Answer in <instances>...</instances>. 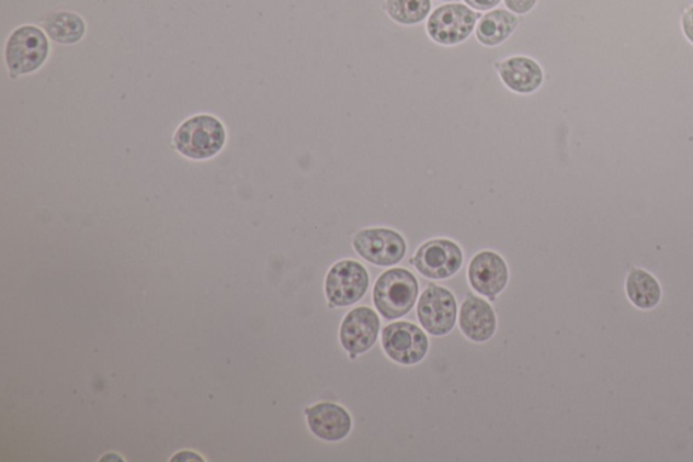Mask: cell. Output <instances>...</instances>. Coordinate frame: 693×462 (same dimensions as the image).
Masks as SVG:
<instances>
[{"mask_svg":"<svg viewBox=\"0 0 693 462\" xmlns=\"http://www.w3.org/2000/svg\"><path fill=\"white\" fill-rule=\"evenodd\" d=\"M305 413L311 432L321 440L337 442L350 435L352 426L350 414L338 404H316Z\"/></svg>","mask_w":693,"mask_h":462,"instance_id":"obj_12","label":"cell"},{"mask_svg":"<svg viewBox=\"0 0 693 462\" xmlns=\"http://www.w3.org/2000/svg\"><path fill=\"white\" fill-rule=\"evenodd\" d=\"M518 16L508 10H493L485 14L476 27L479 43L498 46L505 42L518 27Z\"/></svg>","mask_w":693,"mask_h":462,"instance_id":"obj_15","label":"cell"},{"mask_svg":"<svg viewBox=\"0 0 693 462\" xmlns=\"http://www.w3.org/2000/svg\"><path fill=\"white\" fill-rule=\"evenodd\" d=\"M354 248L367 262L393 266L401 261L407 243L396 230L386 228L363 229L354 238Z\"/></svg>","mask_w":693,"mask_h":462,"instance_id":"obj_6","label":"cell"},{"mask_svg":"<svg viewBox=\"0 0 693 462\" xmlns=\"http://www.w3.org/2000/svg\"><path fill=\"white\" fill-rule=\"evenodd\" d=\"M418 280L411 271L391 269L385 271L375 284L373 298L375 307L385 319H398L411 312L418 300Z\"/></svg>","mask_w":693,"mask_h":462,"instance_id":"obj_1","label":"cell"},{"mask_svg":"<svg viewBox=\"0 0 693 462\" xmlns=\"http://www.w3.org/2000/svg\"><path fill=\"white\" fill-rule=\"evenodd\" d=\"M461 330L475 342H487L496 331V315L492 307L482 298L467 296L462 304Z\"/></svg>","mask_w":693,"mask_h":462,"instance_id":"obj_13","label":"cell"},{"mask_svg":"<svg viewBox=\"0 0 693 462\" xmlns=\"http://www.w3.org/2000/svg\"><path fill=\"white\" fill-rule=\"evenodd\" d=\"M46 33L57 43L73 44L84 36L86 26L79 15L57 13L45 22Z\"/></svg>","mask_w":693,"mask_h":462,"instance_id":"obj_17","label":"cell"},{"mask_svg":"<svg viewBox=\"0 0 693 462\" xmlns=\"http://www.w3.org/2000/svg\"><path fill=\"white\" fill-rule=\"evenodd\" d=\"M499 71L502 82L520 94H531L538 90L543 82L541 66L530 57H511L501 63Z\"/></svg>","mask_w":693,"mask_h":462,"instance_id":"obj_14","label":"cell"},{"mask_svg":"<svg viewBox=\"0 0 693 462\" xmlns=\"http://www.w3.org/2000/svg\"><path fill=\"white\" fill-rule=\"evenodd\" d=\"M477 20L478 14L469 5L444 4L430 15L429 22H427V32L438 44H461L470 37Z\"/></svg>","mask_w":693,"mask_h":462,"instance_id":"obj_4","label":"cell"},{"mask_svg":"<svg viewBox=\"0 0 693 462\" xmlns=\"http://www.w3.org/2000/svg\"><path fill=\"white\" fill-rule=\"evenodd\" d=\"M464 2L472 9L478 11H488L496 8V5L501 2V0H464Z\"/></svg>","mask_w":693,"mask_h":462,"instance_id":"obj_21","label":"cell"},{"mask_svg":"<svg viewBox=\"0 0 693 462\" xmlns=\"http://www.w3.org/2000/svg\"><path fill=\"white\" fill-rule=\"evenodd\" d=\"M421 326L432 335L442 337L453 330L456 322V302L447 289L431 285L421 294L418 305Z\"/></svg>","mask_w":693,"mask_h":462,"instance_id":"obj_9","label":"cell"},{"mask_svg":"<svg viewBox=\"0 0 693 462\" xmlns=\"http://www.w3.org/2000/svg\"><path fill=\"white\" fill-rule=\"evenodd\" d=\"M179 153L186 158L204 160L221 151L225 129L212 115H196L181 125L173 138Z\"/></svg>","mask_w":693,"mask_h":462,"instance_id":"obj_2","label":"cell"},{"mask_svg":"<svg viewBox=\"0 0 693 462\" xmlns=\"http://www.w3.org/2000/svg\"><path fill=\"white\" fill-rule=\"evenodd\" d=\"M383 345L386 354L401 365H414L429 351V338L412 323H393L385 328Z\"/></svg>","mask_w":693,"mask_h":462,"instance_id":"obj_7","label":"cell"},{"mask_svg":"<svg viewBox=\"0 0 693 462\" xmlns=\"http://www.w3.org/2000/svg\"><path fill=\"white\" fill-rule=\"evenodd\" d=\"M681 29L686 40L693 45V5H690L681 16Z\"/></svg>","mask_w":693,"mask_h":462,"instance_id":"obj_20","label":"cell"},{"mask_svg":"<svg viewBox=\"0 0 693 462\" xmlns=\"http://www.w3.org/2000/svg\"><path fill=\"white\" fill-rule=\"evenodd\" d=\"M442 2H454V0H442Z\"/></svg>","mask_w":693,"mask_h":462,"instance_id":"obj_22","label":"cell"},{"mask_svg":"<svg viewBox=\"0 0 693 462\" xmlns=\"http://www.w3.org/2000/svg\"><path fill=\"white\" fill-rule=\"evenodd\" d=\"M464 256L454 241L435 239L419 248L413 263L420 274L431 280H446L458 273Z\"/></svg>","mask_w":693,"mask_h":462,"instance_id":"obj_8","label":"cell"},{"mask_svg":"<svg viewBox=\"0 0 693 462\" xmlns=\"http://www.w3.org/2000/svg\"><path fill=\"white\" fill-rule=\"evenodd\" d=\"M629 302L639 309H651L661 302L662 291L658 281L643 269L629 271L626 280Z\"/></svg>","mask_w":693,"mask_h":462,"instance_id":"obj_16","label":"cell"},{"mask_svg":"<svg viewBox=\"0 0 693 462\" xmlns=\"http://www.w3.org/2000/svg\"><path fill=\"white\" fill-rule=\"evenodd\" d=\"M538 3V0H505V5L513 14H527Z\"/></svg>","mask_w":693,"mask_h":462,"instance_id":"obj_19","label":"cell"},{"mask_svg":"<svg viewBox=\"0 0 693 462\" xmlns=\"http://www.w3.org/2000/svg\"><path fill=\"white\" fill-rule=\"evenodd\" d=\"M368 288L367 270L355 261L333 266L327 275L326 293L334 307H349L365 296Z\"/></svg>","mask_w":693,"mask_h":462,"instance_id":"obj_5","label":"cell"},{"mask_svg":"<svg viewBox=\"0 0 693 462\" xmlns=\"http://www.w3.org/2000/svg\"><path fill=\"white\" fill-rule=\"evenodd\" d=\"M379 319L372 308H355L340 328V342L350 354H363L377 342Z\"/></svg>","mask_w":693,"mask_h":462,"instance_id":"obj_10","label":"cell"},{"mask_svg":"<svg viewBox=\"0 0 693 462\" xmlns=\"http://www.w3.org/2000/svg\"><path fill=\"white\" fill-rule=\"evenodd\" d=\"M469 280L478 293L495 298L507 286L508 269L504 259L495 252H479L470 263Z\"/></svg>","mask_w":693,"mask_h":462,"instance_id":"obj_11","label":"cell"},{"mask_svg":"<svg viewBox=\"0 0 693 462\" xmlns=\"http://www.w3.org/2000/svg\"><path fill=\"white\" fill-rule=\"evenodd\" d=\"M48 52V40L38 27L16 29L5 46V60H8L11 77L36 71L46 60Z\"/></svg>","mask_w":693,"mask_h":462,"instance_id":"obj_3","label":"cell"},{"mask_svg":"<svg viewBox=\"0 0 693 462\" xmlns=\"http://www.w3.org/2000/svg\"><path fill=\"white\" fill-rule=\"evenodd\" d=\"M385 10L400 25H418L429 16L431 0H386Z\"/></svg>","mask_w":693,"mask_h":462,"instance_id":"obj_18","label":"cell"}]
</instances>
